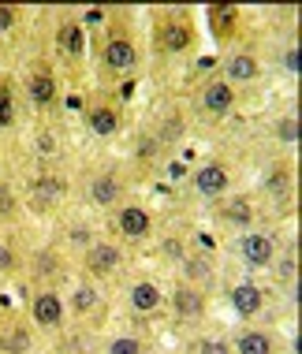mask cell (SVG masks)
<instances>
[{"label":"cell","mask_w":302,"mask_h":354,"mask_svg":"<svg viewBox=\"0 0 302 354\" xmlns=\"http://www.w3.org/2000/svg\"><path fill=\"white\" fill-rule=\"evenodd\" d=\"M272 254H276V246H272L269 235H247L243 239V261H247L250 269H265V265H272Z\"/></svg>","instance_id":"1"},{"label":"cell","mask_w":302,"mask_h":354,"mask_svg":"<svg viewBox=\"0 0 302 354\" xmlns=\"http://www.w3.org/2000/svg\"><path fill=\"white\" fill-rule=\"evenodd\" d=\"M135 60H138V53H135V45H131L127 37H112V41L105 45V64L112 71H131Z\"/></svg>","instance_id":"2"},{"label":"cell","mask_w":302,"mask_h":354,"mask_svg":"<svg viewBox=\"0 0 302 354\" xmlns=\"http://www.w3.org/2000/svg\"><path fill=\"white\" fill-rule=\"evenodd\" d=\"M34 321L45 324V328L60 324V321H64V302H60V295H53V291L37 295V299H34Z\"/></svg>","instance_id":"3"},{"label":"cell","mask_w":302,"mask_h":354,"mask_svg":"<svg viewBox=\"0 0 302 354\" xmlns=\"http://www.w3.org/2000/svg\"><path fill=\"white\" fill-rule=\"evenodd\" d=\"M160 45H164L168 53H183L187 45H191V30H187L183 19H164V23H160Z\"/></svg>","instance_id":"4"},{"label":"cell","mask_w":302,"mask_h":354,"mask_svg":"<svg viewBox=\"0 0 302 354\" xmlns=\"http://www.w3.org/2000/svg\"><path fill=\"white\" fill-rule=\"evenodd\" d=\"M86 265H90L93 276H108L120 265V250H116V246H108V243H97V246H90Z\"/></svg>","instance_id":"5"},{"label":"cell","mask_w":302,"mask_h":354,"mask_svg":"<svg viewBox=\"0 0 302 354\" xmlns=\"http://www.w3.org/2000/svg\"><path fill=\"white\" fill-rule=\"evenodd\" d=\"M120 232H124L127 239H142L149 235V213L138 205H127L124 213H120Z\"/></svg>","instance_id":"6"},{"label":"cell","mask_w":302,"mask_h":354,"mask_svg":"<svg viewBox=\"0 0 302 354\" xmlns=\"http://www.w3.org/2000/svg\"><path fill=\"white\" fill-rule=\"evenodd\" d=\"M194 187L202 190V194L213 198V194H220V190L228 187V171H224L220 165H205V168L194 176Z\"/></svg>","instance_id":"7"},{"label":"cell","mask_w":302,"mask_h":354,"mask_svg":"<svg viewBox=\"0 0 302 354\" xmlns=\"http://www.w3.org/2000/svg\"><path fill=\"white\" fill-rule=\"evenodd\" d=\"M232 101H235V90L228 82H209V86H205V93H202V104L209 112H228Z\"/></svg>","instance_id":"8"},{"label":"cell","mask_w":302,"mask_h":354,"mask_svg":"<svg viewBox=\"0 0 302 354\" xmlns=\"http://www.w3.org/2000/svg\"><path fill=\"white\" fill-rule=\"evenodd\" d=\"M172 306H176V313H179V317H198V313L205 310V299L194 291V287H176Z\"/></svg>","instance_id":"9"},{"label":"cell","mask_w":302,"mask_h":354,"mask_svg":"<svg viewBox=\"0 0 302 354\" xmlns=\"http://www.w3.org/2000/svg\"><path fill=\"white\" fill-rule=\"evenodd\" d=\"M232 306L243 313V317H254V313L261 310V291H258L254 283H239V287L232 291Z\"/></svg>","instance_id":"10"},{"label":"cell","mask_w":302,"mask_h":354,"mask_svg":"<svg viewBox=\"0 0 302 354\" xmlns=\"http://www.w3.org/2000/svg\"><path fill=\"white\" fill-rule=\"evenodd\" d=\"M90 202H93V205H112V202H120V179L97 176V179L90 183Z\"/></svg>","instance_id":"11"},{"label":"cell","mask_w":302,"mask_h":354,"mask_svg":"<svg viewBox=\"0 0 302 354\" xmlns=\"http://www.w3.org/2000/svg\"><path fill=\"white\" fill-rule=\"evenodd\" d=\"M86 123H90L93 135H116L120 131V112L116 109H93L86 116Z\"/></svg>","instance_id":"12"},{"label":"cell","mask_w":302,"mask_h":354,"mask_svg":"<svg viewBox=\"0 0 302 354\" xmlns=\"http://www.w3.org/2000/svg\"><path fill=\"white\" fill-rule=\"evenodd\" d=\"M131 306H135L138 313H149V310H157L160 306V291H157V283H135V291H131Z\"/></svg>","instance_id":"13"},{"label":"cell","mask_w":302,"mask_h":354,"mask_svg":"<svg viewBox=\"0 0 302 354\" xmlns=\"http://www.w3.org/2000/svg\"><path fill=\"white\" fill-rule=\"evenodd\" d=\"M235 354H272V339L265 332H243L235 343Z\"/></svg>","instance_id":"14"},{"label":"cell","mask_w":302,"mask_h":354,"mask_svg":"<svg viewBox=\"0 0 302 354\" xmlns=\"http://www.w3.org/2000/svg\"><path fill=\"white\" fill-rule=\"evenodd\" d=\"M228 75H232V79H239V82H250L254 75H258V64H254V56L239 53V56H232V60H228Z\"/></svg>","instance_id":"15"},{"label":"cell","mask_w":302,"mask_h":354,"mask_svg":"<svg viewBox=\"0 0 302 354\" xmlns=\"http://www.w3.org/2000/svg\"><path fill=\"white\" fill-rule=\"evenodd\" d=\"M209 23H213V30L220 37H228L235 30V23H239V12H235V8H213Z\"/></svg>","instance_id":"16"},{"label":"cell","mask_w":302,"mask_h":354,"mask_svg":"<svg viewBox=\"0 0 302 354\" xmlns=\"http://www.w3.org/2000/svg\"><path fill=\"white\" fill-rule=\"evenodd\" d=\"M26 90H30V97H34L37 104H49V101H53V93H56V82L49 79V75H34Z\"/></svg>","instance_id":"17"},{"label":"cell","mask_w":302,"mask_h":354,"mask_svg":"<svg viewBox=\"0 0 302 354\" xmlns=\"http://www.w3.org/2000/svg\"><path fill=\"white\" fill-rule=\"evenodd\" d=\"M60 49L68 53V56H79L82 53V26L79 23H68L60 30Z\"/></svg>","instance_id":"18"},{"label":"cell","mask_w":302,"mask_h":354,"mask_svg":"<svg viewBox=\"0 0 302 354\" xmlns=\"http://www.w3.org/2000/svg\"><path fill=\"white\" fill-rule=\"evenodd\" d=\"M64 194H68V187H64V179H56V176H45L41 183H37V198H41V202H60Z\"/></svg>","instance_id":"19"},{"label":"cell","mask_w":302,"mask_h":354,"mask_svg":"<svg viewBox=\"0 0 302 354\" xmlns=\"http://www.w3.org/2000/svg\"><path fill=\"white\" fill-rule=\"evenodd\" d=\"M187 276H191V280H213V265L205 261V257H191V261H187Z\"/></svg>","instance_id":"20"},{"label":"cell","mask_w":302,"mask_h":354,"mask_svg":"<svg viewBox=\"0 0 302 354\" xmlns=\"http://www.w3.org/2000/svg\"><path fill=\"white\" fill-rule=\"evenodd\" d=\"M15 120V104H12V90L8 86H0V127H8V123Z\"/></svg>","instance_id":"21"},{"label":"cell","mask_w":302,"mask_h":354,"mask_svg":"<svg viewBox=\"0 0 302 354\" xmlns=\"http://www.w3.org/2000/svg\"><path fill=\"white\" fill-rule=\"evenodd\" d=\"M108 354H142V343H138V339H131V336H124V339H112V343H108Z\"/></svg>","instance_id":"22"},{"label":"cell","mask_w":302,"mask_h":354,"mask_svg":"<svg viewBox=\"0 0 302 354\" xmlns=\"http://www.w3.org/2000/svg\"><path fill=\"white\" fill-rule=\"evenodd\" d=\"M12 26H15V12L8 4H0V34H8Z\"/></svg>","instance_id":"23"},{"label":"cell","mask_w":302,"mask_h":354,"mask_svg":"<svg viewBox=\"0 0 302 354\" xmlns=\"http://www.w3.org/2000/svg\"><path fill=\"white\" fill-rule=\"evenodd\" d=\"M90 306H93V291H90V287H82V291H79V299H75V310H79V313H86Z\"/></svg>","instance_id":"24"},{"label":"cell","mask_w":302,"mask_h":354,"mask_svg":"<svg viewBox=\"0 0 302 354\" xmlns=\"http://www.w3.org/2000/svg\"><path fill=\"white\" fill-rule=\"evenodd\" d=\"M15 209V198H12V190L8 187H0V216H8Z\"/></svg>","instance_id":"25"},{"label":"cell","mask_w":302,"mask_h":354,"mask_svg":"<svg viewBox=\"0 0 302 354\" xmlns=\"http://www.w3.org/2000/svg\"><path fill=\"white\" fill-rule=\"evenodd\" d=\"M8 347H15V351H23V347H26V336H23V332H15V336H8V339H0V351H8Z\"/></svg>","instance_id":"26"},{"label":"cell","mask_w":302,"mask_h":354,"mask_svg":"<svg viewBox=\"0 0 302 354\" xmlns=\"http://www.w3.org/2000/svg\"><path fill=\"white\" fill-rule=\"evenodd\" d=\"M15 269V254L8 246H0V272H12Z\"/></svg>","instance_id":"27"},{"label":"cell","mask_w":302,"mask_h":354,"mask_svg":"<svg viewBox=\"0 0 302 354\" xmlns=\"http://www.w3.org/2000/svg\"><path fill=\"white\" fill-rule=\"evenodd\" d=\"M284 64H287L291 71H299V68H302V53H299V49H287V56H284Z\"/></svg>","instance_id":"28"},{"label":"cell","mask_w":302,"mask_h":354,"mask_svg":"<svg viewBox=\"0 0 302 354\" xmlns=\"http://www.w3.org/2000/svg\"><path fill=\"white\" fill-rule=\"evenodd\" d=\"M202 354H228V347H224V343H202Z\"/></svg>","instance_id":"29"},{"label":"cell","mask_w":302,"mask_h":354,"mask_svg":"<svg viewBox=\"0 0 302 354\" xmlns=\"http://www.w3.org/2000/svg\"><path fill=\"white\" fill-rule=\"evenodd\" d=\"M228 216H232V220H247V216H250V209H247V205H243V202H235V209H232V213H228Z\"/></svg>","instance_id":"30"},{"label":"cell","mask_w":302,"mask_h":354,"mask_svg":"<svg viewBox=\"0 0 302 354\" xmlns=\"http://www.w3.org/2000/svg\"><path fill=\"white\" fill-rule=\"evenodd\" d=\"M280 135H284V138H295V135H299V123H291V120H287L284 127H280Z\"/></svg>","instance_id":"31"}]
</instances>
